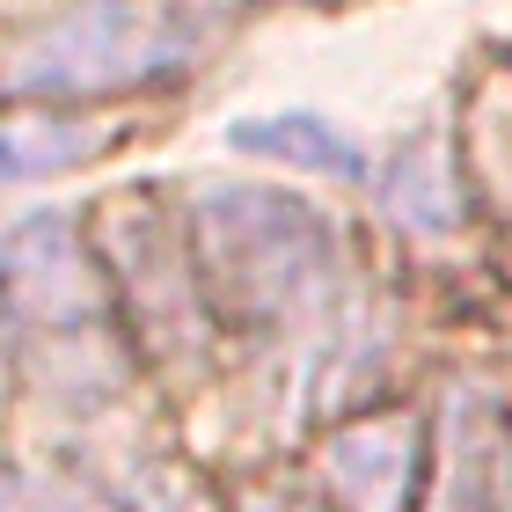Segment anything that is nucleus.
I'll use <instances>...</instances> for the list:
<instances>
[{"label": "nucleus", "mask_w": 512, "mask_h": 512, "mask_svg": "<svg viewBox=\"0 0 512 512\" xmlns=\"http://www.w3.org/2000/svg\"><path fill=\"white\" fill-rule=\"evenodd\" d=\"M183 235H191L205 300L220 322L242 330H344L352 315V235L278 183H198L183 198Z\"/></svg>", "instance_id": "nucleus-1"}, {"label": "nucleus", "mask_w": 512, "mask_h": 512, "mask_svg": "<svg viewBox=\"0 0 512 512\" xmlns=\"http://www.w3.org/2000/svg\"><path fill=\"white\" fill-rule=\"evenodd\" d=\"M242 0H81L0 44V88L22 103H110L154 81L198 74Z\"/></svg>", "instance_id": "nucleus-2"}, {"label": "nucleus", "mask_w": 512, "mask_h": 512, "mask_svg": "<svg viewBox=\"0 0 512 512\" xmlns=\"http://www.w3.org/2000/svg\"><path fill=\"white\" fill-rule=\"evenodd\" d=\"M96 256L110 278V300L125 308L132 337L147 344L161 366H205V344H213V300H205L198 256L183 220H169V205L147 191H125L103 205L96 220Z\"/></svg>", "instance_id": "nucleus-3"}, {"label": "nucleus", "mask_w": 512, "mask_h": 512, "mask_svg": "<svg viewBox=\"0 0 512 512\" xmlns=\"http://www.w3.org/2000/svg\"><path fill=\"white\" fill-rule=\"evenodd\" d=\"M432 469V425L417 410H366L315 439V491L330 512H417Z\"/></svg>", "instance_id": "nucleus-4"}, {"label": "nucleus", "mask_w": 512, "mask_h": 512, "mask_svg": "<svg viewBox=\"0 0 512 512\" xmlns=\"http://www.w3.org/2000/svg\"><path fill=\"white\" fill-rule=\"evenodd\" d=\"M0 293L37 330H88L110 308L103 256H96V242H81V220L66 205L59 213H30L0 235Z\"/></svg>", "instance_id": "nucleus-5"}, {"label": "nucleus", "mask_w": 512, "mask_h": 512, "mask_svg": "<svg viewBox=\"0 0 512 512\" xmlns=\"http://www.w3.org/2000/svg\"><path fill=\"white\" fill-rule=\"evenodd\" d=\"M432 512H512V417L476 388H461L447 403Z\"/></svg>", "instance_id": "nucleus-6"}, {"label": "nucleus", "mask_w": 512, "mask_h": 512, "mask_svg": "<svg viewBox=\"0 0 512 512\" xmlns=\"http://www.w3.org/2000/svg\"><path fill=\"white\" fill-rule=\"evenodd\" d=\"M125 139L118 118H103V110H15V118H0V198L22 191V183H52V176H74L88 161H103L110 147Z\"/></svg>", "instance_id": "nucleus-7"}, {"label": "nucleus", "mask_w": 512, "mask_h": 512, "mask_svg": "<svg viewBox=\"0 0 512 512\" xmlns=\"http://www.w3.org/2000/svg\"><path fill=\"white\" fill-rule=\"evenodd\" d=\"M242 154L256 161H278V169H300V176H330V183H374V161L352 132L322 110H271V118H235Z\"/></svg>", "instance_id": "nucleus-8"}, {"label": "nucleus", "mask_w": 512, "mask_h": 512, "mask_svg": "<svg viewBox=\"0 0 512 512\" xmlns=\"http://www.w3.org/2000/svg\"><path fill=\"white\" fill-rule=\"evenodd\" d=\"M381 183V205L395 227H410V235H447L461 220V154L447 147V132H417L410 147H395L388 176Z\"/></svg>", "instance_id": "nucleus-9"}, {"label": "nucleus", "mask_w": 512, "mask_h": 512, "mask_svg": "<svg viewBox=\"0 0 512 512\" xmlns=\"http://www.w3.org/2000/svg\"><path fill=\"white\" fill-rule=\"evenodd\" d=\"M0 512H110V505L66 476H37V469L0 461Z\"/></svg>", "instance_id": "nucleus-10"}, {"label": "nucleus", "mask_w": 512, "mask_h": 512, "mask_svg": "<svg viewBox=\"0 0 512 512\" xmlns=\"http://www.w3.org/2000/svg\"><path fill=\"white\" fill-rule=\"evenodd\" d=\"M235 512H308V505L286 498V491H242V498H235Z\"/></svg>", "instance_id": "nucleus-11"}, {"label": "nucleus", "mask_w": 512, "mask_h": 512, "mask_svg": "<svg viewBox=\"0 0 512 512\" xmlns=\"http://www.w3.org/2000/svg\"><path fill=\"white\" fill-rule=\"evenodd\" d=\"M15 330H22V315H15V300L0 293V366H8V352H15Z\"/></svg>", "instance_id": "nucleus-12"}, {"label": "nucleus", "mask_w": 512, "mask_h": 512, "mask_svg": "<svg viewBox=\"0 0 512 512\" xmlns=\"http://www.w3.org/2000/svg\"><path fill=\"white\" fill-rule=\"evenodd\" d=\"M330 8H337V0H330Z\"/></svg>", "instance_id": "nucleus-13"}]
</instances>
